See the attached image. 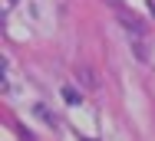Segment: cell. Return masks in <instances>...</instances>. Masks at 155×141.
<instances>
[{
    "instance_id": "1",
    "label": "cell",
    "mask_w": 155,
    "mask_h": 141,
    "mask_svg": "<svg viewBox=\"0 0 155 141\" xmlns=\"http://www.w3.org/2000/svg\"><path fill=\"white\" fill-rule=\"evenodd\" d=\"M60 95H63V102H66V105H79V102H83V95H79V89H76V85H63L60 89Z\"/></svg>"
},
{
    "instance_id": "2",
    "label": "cell",
    "mask_w": 155,
    "mask_h": 141,
    "mask_svg": "<svg viewBox=\"0 0 155 141\" xmlns=\"http://www.w3.org/2000/svg\"><path fill=\"white\" fill-rule=\"evenodd\" d=\"M33 115H36V118H40L43 125H50V128H56V118L50 115V108H46L43 102H36V105H33Z\"/></svg>"
},
{
    "instance_id": "3",
    "label": "cell",
    "mask_w": 155,
    "mask_h": 141,
    "mask_svg": "<svg viewBox=\"0 0 155 141\" xmlns=\"http://www.w3.org/2000/svg\"><path fill=\"white\" fill-rule=\"evenodd\" d=\"M76 79H79V85H83V89H96V72H93V69H86V66L76 72Z\"/></svg>"
}]
</instances>
